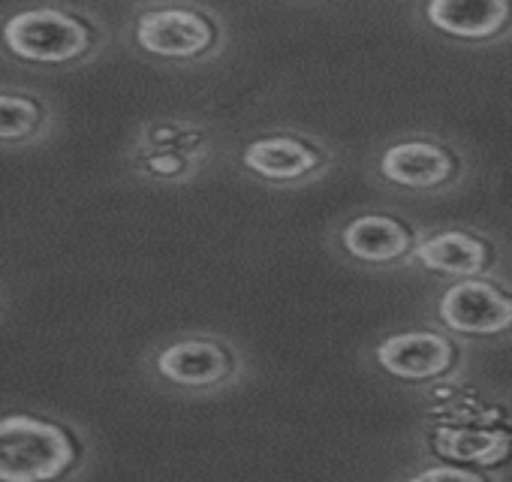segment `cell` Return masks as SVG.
Returning a JSON list of instances; mask_svg holds the SVG:
<instances>
[{
  "label": "cell",
  "mask_w": 512,
  "mask_h": 482,
  "mask_svg": "<svg viewBox=\"0 0 512 482\" xmlns=\"http://www.w3.org/2000/svg\"><path fill=\"white\" fill-rule=\"evenodd\" d=\"M91 464V440L49 407H0V482H73Z\"/></svg>",
  "instance_id": "6da1fadb"
},
{
  "label": "cell",
  "mask_w": 512,
  "mask_h": 482,
  "mask_svg": "<svg viewBox=\"0 0 512 482\" xmlns=\"http://www.w3.org/2000/svg\"><path fill=\"white\" fill-rule=\"evenodd\" d=\"M103 25L79 7L25 4L0 16V58L31 70H70L103 49Z\"/></svg>",
  "instance_id": "7a4b0ae2"
},
{
  "label": "cell",
  "mask_w": 512,
  "mask_h": 482,
  "mask_svg": "<svg viewBox=\"0 0 512 482\" xmlns=\"http://www.w3.org/2000/svg\"><path fill=\"white\" fill-rule=\"evenodd\" d=\"M133 43L151 55L166 61L196 58L214 43V31L205 16L184 7H154L136 16Z\"/></svg>",
  "instance_id": "3957f363"
},
{
  "label": "cell",
  "mask_w": 512,
  "mask_h": 482,
  "mask_svg": "<svg viewBox=\"0 0 512 482\" xmlns=\"http://www.w3.org/2000/svg\"><path fill=\"white\" fill-rule=\"evenodd\" d=\"M437 314L461 335H500L512 329V299L488 281H461L449 287Z\"/></svg>",
  "instance_id": "277c9868"
},
{
  "label": "cell",
  "mask_w": 512,
  "mask_h": 482,
  "mask_svg": "<svg viewBox=\"0 0 512 482\" xmlns=\"http://www.w3.org/2000/svg\"><path fill=\"white\" fill-rule=\"evenodd\" d=\"M58 130L52 100L28 85H0V148L22 151L46 145Z\"/></svg>",
  "instance_id": "5b68a950"
},
{
  "label": "cell",
  "mask_w": 512,
  "mask_h": 482,
  "mask_svg": "<svg viewBox=\"0 0 512 482\" xmlns=\"http://www.w3.org/2000/svg\"><path fill=\"white\" fill-rule=\"evenodd\" d=\"M154 374L172 386L205 389L229 374V356L220 344L208 338H181L166 344L154 356Z\"/></svg>",
  "instance_id": "8992f818"
},
{
  "label": "cell",
  "mask_w": 512,
  "mask_h": 482,
  "mask_svg": "<svg viewBox=\"0 0 512 482\" xmlns=\"http://www.w3.org/2000/svg\"><path fill=\"white\" fill-rule=\"evenodd\" d=\"M452 344L434 332H401L377 347L383 371L401 380H431L452 365Z\"/></svg>",
  "instance_id": "52a82bcc"
},
{
  "label": "cell",
  "mask_w": 512,
  "mask_h": 482,
  "mask_svg": "<svg viewBox=\"0 0 512 482\" xmlns=\"http://www.w3.org/2000/svg\"><path fill=\"white\" fill-rule=\"evenodd\" d=\"M380 172L401 187L425 190L443 184L452 175V157L431 142H398L383 154Z\"/></svg>",
  "instance_id": "ba28073f"
},
{
  "label": "cell",
  "mask_w": 512,
  "mask_h": 482,
  "mask_svg": "<svg viewBox=\"0 0 512 482\" xmlns=\"http://www.w3.org/2000/svg\"><path fill=\"white\" fill-rule=\"evenodd\" d=\"M428 19L452 37L485 40L506 25L509 4L503 0H434L428 4Z\"/></svg>",
  "instance_id": "9c48e42d"
},
{
  "label": "cell",
  "mask_w": 512,
  "mask_h": 482,
  "mask_svg": "<svg viewBox=\"0 0 512 482\" xmlns=\"http://www.w3.org/2000/svg\"><path fill=\"white\" fill-rule=\"evenodd\" d=\"M341 238L344 248L365 263H392L410 251V232L398 220L380 214L356 217L353 223H347Z\"/></svg>",
  "instance_id": "30bf717a"
},
{
  "label": "cell",
  "mask_w": 512,
  "mask_h": 482,
  "mask_svg": "<svg viewBox=\"0 0 512 482\" xmlns=\"http://www.w3.org/2000/svg\"><path fill=\"white\" fill-rule=\"evenodd\" d=\"M419 263L431 272L470 278L485 269L488 251L476 235L467 232H440L419 245Z\"/></svg>",
  "instance_id": "8fae6325"
},
{
  "label": "cell",
  "mask_w": 512,
  "mask_h": 482,
  "mask_svg": "<svg viewBox=\"0 0 512 482\" xmlns=\"http://www.w3.org/2000/svg\"><path fill=\"white\" fill-rule=\"evenodd\" d=\"M244 166L253 169L256 175L272 178V181H293L317 166V154L296 139L272 136V139H260V142L247 145Z\"/></svg>",
  "instance_id": "7c38bea8"
},
{
  "label": "cell",
  "mask_w": 512,
  "mask_h": 482,
  "mask_svg": "<svg viewBox=\"0 0 512 482\" xmlns=\"http://www.w3.org/2000/svg\"><path fill=\"white\" fill-rule=\"evenodd\" d=\"M434 446L446 458L476 461V464H497L509 452V437L500 431H458V428H440L434 437Z\"/></svg>",
  "instance_id": "4fadbf2b"
},
{
  "label": "cell",
  "mask_w": 512,
  "mask_h": 482,
  "mask_svg": "<svg viewBox=\"0 0 512 482\" xmlns=\"http://www.w3.org/2000/svg\"><path fill=\"white\" fill-rule=\"evenodd\" d=\"M410 482H485L479 473L464 470V467H452V464H437V467H425L419 470Z\"/></svg>",
  "instance_id": "5bb4252c"
}]
</instances>
